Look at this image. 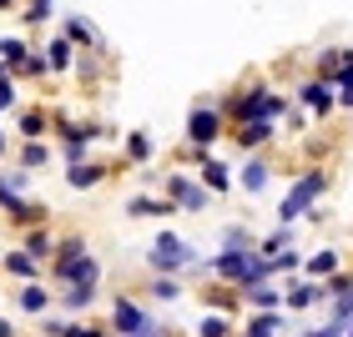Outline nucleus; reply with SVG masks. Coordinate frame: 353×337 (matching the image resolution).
<instances>
[{
	"instance_id": "25",
	"label": "nucleus",
	"mask_w": 353,
	"mask_h": 337,
	"mask_svg": "<svg viewBox=\"0 0 353 337\" xmlns=\"http://www.w3.org/2000/svg\"><path fill=\"white\" fill-rule=\"evenodd\" d=\"M172 212H176V202H167V197H147V191L126 202V217H172Z\"/></svg>"
},
{
	"instance_id": "6",
	"label": "nucleus",
	"mask_w": 353,
	"mask_h": 337,
	"mask_svg": "<svg viewBox=\"0 0 353 337\" xmlns=\"http://www.w3.org/2000/svg\"><path fill=\"white\" fill-rule=\"evenodd\" d=\"M162 197L176 202V212H207V206H212V191H207L192 171H167Z\"/></svg>"
},
{
	"instance_id": "37",
	"label": "nucleus",
	"mask_w": 353,
	"mask_h": 337,
	"mask_svg": "<svg viewBox=\"0 0 353 337\" xmlns=\"http://www.w3.org/2000/svg\"><path fill=\"white\" fill-rule=\"evenodd\" d=\"M46 15H51V0H30V6H26V21L30 25H41Z\"/></svg>"
},
{
	"instance_id": "24",
	"label": "nucleus",
	"mask_w": 353,
	"mask_h": 337,
	"mask_svg": "<svg viewBox=\"0 0 353 337\" xmlns=\"http://www.w3.org/2000/svg\"><path fill=\"white\" fill-rule=\"evenodd\" d=\"M46 66H51V76L71 71V66H76V45H71L66 36H51V45H46Z\"/></svg>"
},
{
	"instance_id": "31",
	"label": "nucleus",
	"mask_w": 353,
	"mask_h": 337,
	"mask_svg": "<svg viewBox=\"0 0 353 337\" xmlns=\"http://www.w3.org/2000/svg\"><path fill=\"white\" fill-rule=\"evenodd\" d=\"M288 247H293V227H272L263 242H258L263 257H278V252H288Z\"/></svg>"
},
{
	"instance_id": "32",
	"label": "nucleus",
	"mask_w": 353,
	"mask_h": 337,
	"mask_svg": "<svg viewBox=\"0 0 353 337\" xmlns=\"http://www.w3.org/2000/svg\"><path fill=\"white\" fill-rule=\"evenodd\" d=\"M147 297L152 302H176V297H182V282H176V277H152L147 282Z\"/></svg>"
},
{
	"instance_id": "17",
	"label": "nucleus",
	"mask_w": 353,
	"mask_h": 337,
	"mask_svg": "<svg viewBox=\"0 0 353 337\" xmlns=\"http://www.w3.org/2000/svg\"><path fill=\"white\" fill-rule=\"evenodd\" d=\"M339 272H343V257L333 252V247L313 252L308 262H303V277H308V282H328V277H339Z\"/></svg>"
},
{
	"instance_id": "14",
	"label": "nucleus",
	"mask_w": 353,
	"mask_h": 337,
	"mask_svg": "<svg viewBox=\"0 0 353 337\" xmlns=\"http://www.w3.org/2000/svg\"><path fill=\"white\" fill-rule=\"evenodd\" d=\"M283 302H288L283 282H263V287H252V292H243V307L248 312H288Z\"/></svg>"
},
{
	"instance_id": "26",
	"label": "nucleus",
	"mask_w": 353,
	"mask_h": 337,
	"mask_svg": "<svg viewBox=\"0 0 353 337\" xmlns=\"http://www.w3.org/2000/svg\"><path fill=\"white\" fill-rule=\"evenodd\" d=\"M71 45H86V51H101V36L91 30V21H81V15H66V30H61Z\"/></svg>"
},
{
	"instance_id": "35",
	"label": "nucleus",
	"mask_w": 353,
	"mask_h": 337,
	"mask_svg": "<svg viewBox=\"0 0 353 337\" xmlns=\"http://www.w3.org/2000/svg\"><path fill=\"white\" fill-rule=\"evenodd\" d=\"M15 76H51V66H46V56H41V51H30L21 66H15Z\"/></svg>"
},
{
	"instance_id": "40",
	"label": "nucleus",
	"mask_w": 353,
	"mask_h": 337,
	"mask_svg": "<svg viewBox=\"0 0 353 337\" xmlns=\"http://www.w3.org/2000/svg\"><path fill=\"white\" fill-rule=\"evenodd\" d=\"M6 6H10V0H0V10H6Z\"/></svg>"
},
{
	"instance_id": "38",
	"label": "nucleus",
	"mask_w": 353,
	"mask_h": 337,
	"mask_svg": "<svg viewBox=\"0 0 353 337\" xmlns=\"http://www.w3.org/2000/svg\"><path fill=\"white\" fill-rule=\"evenodd\" d=\"M339 106H343V111H353V86H339Z\"/></svg>"
},
{
	"instance_id": "27",
	"label": "nucleus",
	"mask_w": 353,
	"mask_h": 337,
	"mask_svg": "<svg viewBox=\"0 0 353 337\" xmlns=\"http://www.w3.org/2000/svg\"><path fill=\"white\" fill-rule=\"evenodd\" d=\"M243 332H248V337H278V332H283V312H248Z\"/></svg>"
},
{
	"instance_id": "28",
	"label": "nucleus",
	"mask_w": 353,
	"mask_h": 337,
	"mask_svg": "<svg viewBox=\"0 0 353 337\" xmlns=\"http://www.w3.org/2000/svg\"><path fill=\"white\" fill-rule=\"evenodd\" d=\"M258 242H263V237H252L248 227L232 221V227H222V247L217 252H258Z\"/></svg>"
},
{
	"instance_id": "10",
	"label": "nucleus",
	"mask_w": 353,
	"mask_h": 337,
	"mask_svg": "<svg viewBox=\"0 0 353 337\" xmlns=\"http://www.w3.org/2000/svg\"><path fill=\"white\" fill-rule=\"evenodd\" d=\"M197 182L212 191V197H228V191L237 186V176H232V166H228V162H217V156L207 151L202 162H197Z\"/></svg>"
},
{
	"instance_id": "11",
	"label": "nucleus",
	"mask_w": 353,
	"mask_h": 337,
	"mask_svg": "<svg viewBox=\"0 0 353 337\" xmlns=\"http://www.w3.org/2000/svg\"><path fill=\"white\" fill-rule=\"evenodd\" d=\"M41 332H46V337H117L111 327L76 323V317H41Z\"/></svg>"
},
{
	"instance_id": "22",
	"label": "nucleus",
	"mask_w": 353,
	"mask_h": 337,
	"mask_svg": "<svg viewBox=\"0 0 353 337\" xmlns=\"http://www.w3.org/2000/svg\"><path fill=\"white\" fill-rule=\"evenodd\" d=\"M51 126H56V116H51L46 106H26V111H21V136H26V141H41Z\"/></svg>"
},
{
	"instance_id": "2",
	"label": "nucleus",
	"mask_w": 353,
	"mask_h": 337,
	"mask_svg": "<svg viewBox=\"0 0 353 337\" xmlns=\"http://www.w3.org/2000/svg\"><path fill=\"white\" fill-rule=\"evenodd\" d=\"M147 267H152V277H182V272H192V277H207V262L197 257V247H192L187 237L167 232V227L152 237V247H147Z\"/></svg>"
},
{
	"instance_id": "21",
	"label": "nucleus",
	"mask_w": 353,
	"mask_h": 337,
	"mask_svg": "<svg viewBox=\"0 0 353 337\" xmlns=\"http://www.w3.org/2000/svg\"><path fill=\"white\" fill-rule=\"evenodd\" d=\"M106 182V166L101 162H81V166H66V186L71 191H91Z\"/></svg>"
},
{
	"instance_id": "33",
	"label": "nucleus",
	"mask_w": 353,
	"mask_h": 337,
	"mask_svg": "<svg viewBox=\"0 0 353 337\" xmlns=\"http://www.w3.org/2000/svg\"><path fill=\"white\" fill-rule=\"evenodd\" d=\"M26 56H30V51H26L21 36H6V41H0V66H10V76H15V66H21Z\"/></svg>"
},
{
	"instance_id": "41",
	"label": "nucleus",
	"mask_w": 353,
	"mask_h": 337,
	"mask_svg": "<svg viewBox=\"0 0 353 337\" xmlns=\"http://www.w3.org/2000/svg\"><path fill=\"white\" fill-rule=\"evenodd\" d=\"M167 337H172V332H167Z\"/></svg>"
},
{
	"instance_id": "15",
	"label": "nucleus",
	"mask_w": 353,
	"mask_h": 337,
	"mask_svg": "<svg viewBox=\"0 0 353 337\" xmlns=\"http://www.w3.org/2000/svg\"><path fill=\"white\" fill-rule=\"evenodd\" d=\"M51 287H46V282H26L21 287V292H15V307H21L26 317H46V312H51Z\"/></svg>"
},
{
	"instance_id": "7",
	"label": "nucleus",
	"mask_w": 353,
	"mask_h": 337,
	"mask_svg": "<svg viewBox=\"0 0 353 337\" xmlns=\"http://www.w3.org/2000/svg\"><path fill=\"white\" fill-rule=\"evenodd\" d=\"M298 106L308 111L313 121H328L333 111H339V86H328V81H318V76H308V81H298Z\"/></svg>"
},
{
	"instance_id": "29",
	"label": "nucleus",
	"mask_w": 353,
	"mask_h": 337,
	"mask_svg": "<svg viewBox=\"0 0 353 337\" xmlns=\"http://www.w3.org/2000/svg\"><path fill=\"white\" fill-rule=\"evenodd\" d=\"M96 292H101V287H61V307L76 317V312H86L96 302Z\"/></svg>"
},
{
	"instance_id": "36",
	"label": "nucleus",
	"mask_w": 353,
	"mask_h": 337,
	"mask_svg": "<svg viewBox=\"0 0 353 337\" xmlns=\"http://www.w3.org/2000/svg\"><path fill=\"white\" fill-rule=\"evenodd\" d=\"M323 287H328V302H333V297H343V292H353V272H339V277H328Z\"/></svg>"
},
{
	"instance_id": "34",
	"label": "nucleus",
	"mask_w": 353,
	"mask_h": 337,
	"mask_svg": "<svg viewBox=\"0 0 353 337\" xmlns=\"http://www.w3.org/2000/svg\"><path fill=\"white\" fill-rule=\"evenodd\" d=\"M328 323L353 327V292H343V297H333V302H328Z\"/></svg>"
},
{
	"instance_id": "3",
	"label": "nucleus",
	"mask_w": 353,
	"mask_h": 337,
	"mask_svg": "<svg viewBox=\"0 0 353 337\" xmlns=\"http://www.w3.org/2000/svg\"><path fill=\"white\" fill-rule=\"evenodd\" d=\"M333 176L323 166H308L303 176H293V186L283 191V202H278V227H293L298 217H313L318 212V202H323V191H328Z\"/></svg>"
},
{
	"instance_id": "19",
	"label": "nucleus",
	"mask_w": 353,
	"mask_h": 337,
	"mask_svg": "<svg viewBox=\"0 0 353 337\" xmlns=\"http://www.w3.org/2000/svg\"><path fill=\"white\" fill-rule=\"evenodd\" d=\"M237 182H243V191L258 197V191H268V182H272V162H268V156H248L243 171H237Z\"/></svg>"
},
{
	"instance_id": "8",
	"label": "nucleus",
	"mask_w": 353,
	"mask_h": 337,
	"mask_svg": "<svg viewBox=\"0 0 353 337\" xmlns=\"http://www.w3.org/2000/svg\"><path fill=\"white\" fill-rule=\"evenodd\" d=\"M91 257V242L81 232H71V237H61V247H56V262H51V282H61V287H71V277H76V267H81Z\"/></svg>"
},
{
	"instance_id": "4",
	"label": "nucleus",
	"mask_w": 353,
	"mask_h": 337,
	"mask_svg": "<svg viewBox=\"0 0 353 337\" xmlns=\"http://www.w3.org/2000/svg\"><path fill=\"white\" fill-rule=\"evenodd\" d=\"M228 131H232V121L222 116V106H217V101H197V106L187 111V131H182V136H187L192 151H212Z\"/></svg>"
},
{
	"instance_id": "20",
	"label": "nucleus",
	"mask_w": 353,
	"mask_h": 337,
	"mask_svg": "<svg viewBox=\"0 0 353 337\" xmlns=\"http://www.w3.org/2000/svg\"><path fill=\"white\" fill-rule=\"evenodd\" d=\"M0 272H10V277L21 282V287H26V282H41V262H36V257H26L21 247L0 257Z\"/></svg>"
},
{
	"instance_id": "39",
	"label": "nucleus",
	"mask_w": 353,
	"mask_h": 337,
	"mask_svg": "<svg viewBox=\"0 0 353 337\" xmlns=\"http://www.w3.org/2000/svg\"><path fill=\"white\" fill-rule=\"evenodd\" d=\"M6 151H10V141H6V131H0V162H6Z\"/></svg>"
},
{
	"instance_id": "1",
	"label": "nucleus",
	"mask_w": 353,
	"mask_h": 337,
	"mask_svg": "<svg viewBox=\"0 0 353 337\" xmlns=\"http://www.w3.org/2000/svg\"><path fill=\"white\" fill-rule=\"evenodd\" d=\"M222 116H228L232 126H278L283 116H293V96H283V91H272L268 81H248L243 91H232V96H222Z\"/></svg>"
},
{
	"instance_id": "30",
	"label": "nucleus",
	"mask_w": 353,
	"mask_h": 337,
	"mask_svg": "<svg viewBox=\"0 0 353 337\" xmlns=\"http://www.w3.org/2000/svg\"><path fill=\"white\" fill-rule=\"evenodd\" d=\"M46 162H51V146H46V141H26L21 156H15V166H21V171H41Z\"/></svg>"
},
{
	"instance_id": "16",
	"label": "nucleus",
	"mask_w": 353,
	"mask_h": 337,
	"mask_svg": "<svg viewBox=\"0 0 353 337\" xmlns=\"http://www.w3.org/2000/svg\"><path fill=\"white\" fill-rule=\"evenodd\" d=\"M202 307L232 317L237 307H243V292H237V287H228V282H212V287H202Z\"/></svg>"
},
{
	"instance_id": "18",
	"label": "nucleus",
	"mask_w": 353,
	"mask_h": 337,
	"mask_svg": "<svg viewBox=\"0 0 353 337\" xmlns=\"http://www.w3.org/2000/svg\"><path fill=\"white\" fill-rule=\"evenodd\" d=\"M152 156H157V141L147 131H126V141H121V166H147Z\"/></svg>"
},
{
	"instance_id": "13",
	"label": "nucleus",
	"mask_w": 353,
	"mask_h": 337,
	"mask_svg": "<svg viewBox=\"0 0 353 337\" xmlns=\"http://www.w3.org/2000/svg\"><path fill=\"white\" fill-rule=\"evenodd\" d=\"M56 247H61V237H51V227H30V232L21 237V252H26V257H36L41 267H51V262H56Z\"/></svg>"
},
{
	"instance_id": "5",
	"label": "nucleus",
	"mask_w": 353,
	"mask_h": 337,
	"mask_svg": "<svg viewBox=\"0 0 353 337\" xmlns=\"http://www.w3.org/2000/svg\"><path fill=\"white\" fill-rule=\"evenodd\" d=\"M111 332L117 337H167V327L157 323L132 292H121L117 302H111Z\"/></svg>"
},
{
	"instance_id": "9",
	"label": "nucleus",
	"mask_w": 353,
	"mask_h": 337,
	"mask_svg": "<svg viewBox=\"0 0 353 337\" xmlns=\"http://www.w3.org/2000/svg\"><path fill=\"white\" fill-rule=\"evenodd\" d=\"M283 292H288V302H283L288 312H303V307H318V302H328V287H323V282H308V277H288Z\"/></svg>"
},
{
	"instance_id": "23",
	"label": "nucleus",
	"mask_w": 353,
	"mask_h": 337,
	"mask_svg": "<svg viewBox=\"0 0 353 337\" xmlns=\"http://www.w3.org/2000/svg\"><path fill=\"white\" fill-rule=\"evenodd\" d=\"M192 337H237V323L228 312H202L197 327H192Z\"/></svg>"
},
{
	"instance_id": "12",
	"label": "nucleus",
	"mask_w": 353,
	"mask_h": 337,
	"mask_svg": "<svg viewBox=\"0 0 353 337\" xmlns=\"http://www.w3.org/2000/svg\"><path fill=\"white\" fill-rule=\"evenodd\" d=\"M232 146L237 151H248V156H258L263 146H272V136H278V126H268V121H258V126H232Z\"/></svg>"
}]
</instances>
